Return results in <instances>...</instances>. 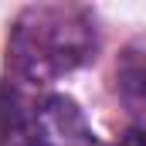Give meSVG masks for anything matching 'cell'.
<instances>
[{
	"label": "cell",
	"instance_id": "obj_4",
	"mask_svg": "<svg viewBox=\"0 0 146 146\" xmlns=\"http://www.w3.org/2000/svg\"><path fill=\"white\" fill-rule=\"evenodd\" d=\"M119 146H146V133L133 126V129H126V133H122V139H119Z\"/></svg>",
	"mask_w": 146,
	"mask_h": 146
},
{
	"label": "cell",
	"instance_id": "obj_3",
	"mask_svg": "<svg viewBox=\"0 0 146 146\" xmlns=\"http://www.w3.org/2000/svg\"><path fill=\"white\" fill-rule=\"evenodd\" d=\"M27 129V109L10 82H0V146H10Z\"/></svg>",
	"mask_w": 146,
	"mask_h": 146
},
{
	"label": "cell",
	"instance_id": "obj_2",
	"mask_svg": "<svg viewBox=\"0 0 146 146\" xmlns=\"http://www.w3.org/2000/svg\"><path fill=\"white\" fill-rule=\"evenodd\" d=\"M37 146H92V129L82 109L65 95H48L34 109Z\"/></svg>",
	"mask_w": 146,
	"mask_h": 146
},
{
	"label": "cell",
	"instance_id": "obj_1",
	"mask_svg": "<svg viewBox=\"0 0 146 146\" xmlns=\"http://www.w3.org/2000/svg\"><path fill=\"white\" fill-rule=\"evenodd\" d=\"M95 27L78 7H27L10 31V68L27 82H54L85 65Z\"/></svg>",
	"mask_w": 146,
	"mask_h": 146
}]
</instances>
